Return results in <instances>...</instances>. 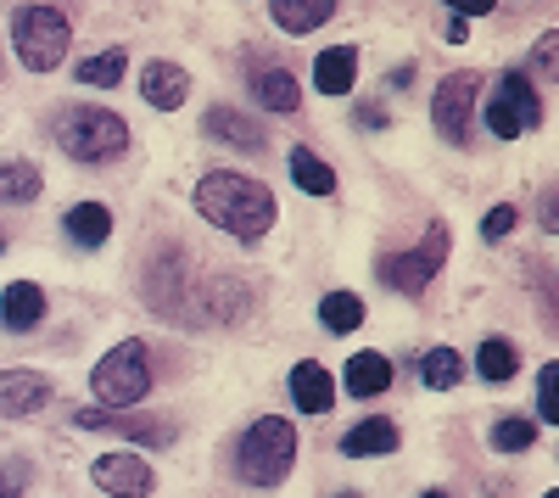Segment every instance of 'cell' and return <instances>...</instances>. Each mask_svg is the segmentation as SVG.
Returning a JSON list of instances; mask_svg holds the SVG:
<instances>
[{
  "instance_id": "obj_19",
  "label": "cell",
  "mask_w": 559,
  "mask_h": 498,
  "mask_svg": "<svg viewBox=\"0 0 559 498\" xmlns=\"http://www.w3.org/2000/svg\"><path fill=\"white\" fill-rule=\"evenodd\" d=\"M62 230H68V241H79V247H107L112 213H107V202H73L68 218H62Z\"/></svg>"
},
{
  "instance_id": "obj_24",
  "label": "cell",
  "mask_w": 559,
  "mask_h": 498,
  "mask_svg": "<svg viewBox=\"0 0 559 498\" xmlns=\"http://www.w3.org/2000/svg\"><path fill=\"white\" fill-rule=\"evenodd\" d=\"M319 325L336 331V336H353L364 325V297L358 292H331V297L319 303Z\"/></svg>"
},
{
  "instance_id": "obj_33",
  "label": "cell",
  "mask_w": 559,
  "mask_h": 498,
  "mask_svg": "<svg viewBox=\"0 0 559 498\" xmlns=\"http://www.w3.org/2000/svg\"><path fill=\"white\" fill-rule=\"evenodd\" d=\"M448 45H464V39H471V23H464V12H453L448 17V34H442Z\"/></svg>"
},
{
  "instance_id": "obj_26",
  "label": "cell",
  "mask_w": 559,
  "mask_h": 498,
  "mask_svg": "<svg viewBox=\"0 0 559 498\" xmlns=\"http://www.w3.org/2000/svg\"><path fill=\"white\" fill-rule=\"evenodd\" d=\"M419 381H426L431 392H453L464 381V358L453 347H431L426 358H419Z\"/></svg>"
},
{
  "instance_id": "obj_15",
  "label": "cell",
  "mask_w": 559,
  "mask_h": 498,
  "mask_svg": "<svg viewBox=\"0 0 559 498\" xmlns=\"http://www.w3.org/2000/svg\"><path fill=\"white\" fill-rule=\"evenodd\" d=\"M397 420H358L353 431H342V454L347 460H376V454H397Z\"/></svg>"
},
{
  "instance_id": "obj_16",
  "label": "cell",
  "mask_w": 559,
  "mask_h": 498,
  "mask_svg": "<svg viewBox=\"0 0 559 498\" xmlns=\"http://www.w3.org/2000/svg\"><path fill=\"white\" fill-rule=\"evenodd\" d=\"M45 320V292L34 281H12L0 292V325L7 331H34Z\"/></svg>"
},
{
  "instance_id": "obj_4",
  "label": "cell",
  "mask_w": 559,
  "mask_h": 498,
  "mask_svg": "<svg viewBox=\"0 0 559 498\" xmlns=\"http://www.w3.org/2000/svg\"><path fill=\"white\" fill-rule=\"evenodd\" d=\"M90 392H96V403L107 415H123V410H134V403H146V392H152V353H146V342H118V347H107L102 358H96V370H90Z\"/></svg>"
},
{
  "instance_id": "obj_17",
  "label": "cell",
  "mask_w": 559,
  "mask_h": 498,
  "mask_svg": "<svg viewBox=\"0 0 559 498\" xmlns=\"http://www.w3.org/2000/svg\"><path fill=\"white\" fill-rule=\"evenodd\" d=\"M342 381L353 398H381V392H392V358L386 353H353Z\"/></svg>"
},
{
  "instance_id": "obj_1",
  "label": "cell",
  "mask_w": 559,
  "mask_h": 498,
  "mask_svg": "<svg viewBox=\"0 0 559 498\" xmlns=\"http://www.w3.org/2000/svg\"><path fill=\"white\" fill-rule=\"evenodd\" d=\"M197 213L236 241H263L280 208H274V191L263 179L236 174V168H213L197 179Z\"/></svg>"
},
{
  "instance_id": "obj_14",
  "label": "cell",
  "mask_w": 559,
  "mask_h": 498,
  "mask_svg": "<svg viewBox=\"0 0 559 498\" xmlns=\"http://www.w3.org/2000/svg\"><path fill=\"white\" fill-rule=\"evenodd\" d=\"M292 403L297 410H308V415H331V403H336V381H331V370L319 365V358H302V365H292Z\"/></svg>"
},
{
  "instance_id": "obj_28",
  "label": "cell",
  "mask_w": 559,
  "mask_h": 498,
  "mask_svg": "<svg viewBox=\"0 0 559 498\" xmlns=\"http://www.w3.org/2000/svg\"><path fill=\"white\" fill-rule=\"evenodd\" d=\"M498 454H526V448L537 442V420L532 415H509V420H498L492 426V437H487Z\"/></svg>"
},
{
  "instance_id": "obj_30",
  "label": "cell",
  "mask_w": 559,
  "mask_h": 498,
  "mask_svg": "<svg viewBox=\"0 0 559 498\" xmlns=\"http://www.w3.org/2000/svg\"><path fill=\"white\" fill-rule=\"evenodd\" d=\"M515 218H521L515 208H509V202H498V208H492V213L481 218V236H487V241H503L509 230H515Z\"/></svg>"
},
{
  "instance_id": "obj_3",
  "label": "cell",
  "mask_w": 559,
  "mask_h": 498,
  "mask_svg": "<svg viewBox=\"0 0 559 498\" xmlns=\"http://www.w3.org/2000/svg\"><path fill=\"white\" fill-rule=\"evenodd\" d=\"M297 465V426L286 415H263L236 442V476L247 487H280Z\"/></svg>"
},
{
  "instance_id": "obj_9",
  "label": "cell",
  "mask_w": 559,
  "mask_h": 498,
  "mask_svg": "<svg viewBox=\"0 0 559 498\" xmlns=\"http://www.w3.org/2000/svg\"><path fill=\"white\" fill-rule=\"evenodd\" d=\"M90 482H96L107 498H152L157 471L140 454H129V448H118V454H102L96 465H90Z\"/></svg>"
},
{
  "instance_id": "obj_32",
  "label": "cell",
  "mask_w": 559,
  "mask_h": 498,
  "mask_svg": "<svg viewBox=\"0 0 559 498\" xmlns=\"http://www.w3.org/2000/svg\"><path fill=\"white\" fill-rule=\"evenodd\" d=\"M554 62H559V34H543L537 39V73L554 79Z\"/></svg>"
},
{
  "instance_id": "obj_11",
  "label": "cell",
  "mask_w": 559,
  "mask_h": 498,
  "mask_svg": "<svg viewBox=\"0 0 559 498\" xmlns=\"http://www.w3.org/2000/svg\"><path fill=\"white\" fill-rule=\"evenodd\" d=\"M51 403V381L39 370H0V420H28Z\"/></svg>"
},
{
  "instance_id": "obj_38",
  "label": "cell",
  "mask_w": 559,
  "mask_h": 498,
  "mask_svg": "<svg viewBox=\"0 0 559 498\" xmlns=\"http://www.w3.org/2000/svg\"><path fill=\"white\" fill-rule=\"evenodd\" d=\"M0 247H7V236H0Z\"/></svg>"
},
{
  "instance_id": "obj_20",
  "label": "cell",
  "mask_w": 559,
  "mask_h": 498,
  "mask_svg": "<svg viewBox=\"0 0 559 498\" xmlns=\"http://www.w3.org/2000/svg\"><path fill=\"white\" fill-rule=\"evenodd\" d=\"M353 79H358V51H353V45H331V51H319L313 84L324 90V96H347Z\"/></svg>"
},
{
  "instance_id": "obj_27",
  "label": "cell",
  "mask_w": 559,
  "mask_h": 498,
  "mask_svg": "<svg viewBox=\"0 0 559 498\" xmlns=\"http://www.w3.org/2000/svg\"><path fill=\"white\" fill-rule=\"evenodd\" d=\"M123 73H129L123 45H112V51H96V57H84V62H79V79H84V84H96V90L123 84Z\"/></svg>"
},
{
  "instance_id": "obj_21",
  "label": "cell",
  "mask_w": 559,
  "mask_h": 498,
  "mask_svg": "<svg viewBox=\"0 0 559 498\" xmlns=\"http://www.w3.org/2000/svg\"><path fill=\"white\" fill-rule=\"evenodd\" d=\"M269 17L286 28V34H313L336 17V0H274Z\"/></svg>"
},
{
  "instance_id": "obj_29",
  "label": "cell",
  "mask_w": 559,
  "mask_h": 498,
  "mask_svg": "<svg viewBox=\"0 0 559 498\" xmlns=\"http://www.w3.org/2000/svg\"><path fill=\"white\" fill-rule=\"evenodd\" d=\"M554 376H559L554 365H543V370H537V415H543L548 426H559V398H554Z\"/></svg>"
},
{
  "instance_id": "obj_25",
  "label": "cell",
  "mask_w": 559,
  "mask_h": 498,
  "mask_svg": "<svg viewBox=\"0 0 559 498\" xmlns=\"http://www.w3.org/2000/svg\"><path fill=\"white\" fill-rule=\"evenodd\" d=\"M45 191V179H39V168L34 163H0V202H12V208H23V202H34Z\"/></svg>"
},
{
  "instance_id": "obj_8",
  "label": "cell",
  "mask_w": 559,
  "mask_h": 498,
  "mask_svg": "<svg viewBox=\"0 0 559 498\" xmlns=\"http://www.w3.org/2000/svg\"><path fill=\"white\" fill-rule=\"evenodd\" d=\"M543 123V102H537V90L526 73H503L498 90L487 96V129L498 134V141H521L526 129Z\"/></svg>"
},
{
  "instance_id": "obj_22",
  "label": "cell",
  "mask_w": 559,
  "mask_h": 498,
  "mask_svg": "<svg viewBox=\"0 0 559 498\" xmlns=\"http://www.w3.org/2000/svg\"><path fill=\"white\" fill-rule=\"evenodd\" d=\"M292 186L308 191V197H331V191H336V168L324 163L319 152L297 146V152H292Z\"/></svg>"
},
{
  "instance_id": "obj_6",
  "label": "cell",
  "mask_w": 559,
  "mask_h": 498,
  "mask_svg": "<svg viewBox=\"0 0 559 498\" xmlns=\"http://www.w3.org/2000/svg\"><path fill=\"white\" fill-rule=\"evenodd\" d=\"M448 252H453V230L437 218L419 247H408V252H397V258H381V281H386L392 292H403V297H426L431 281L442 275Z\"/></svg>"
},
{
  "instance_id": "obj_7",
  "label": "cell",
  "mask_w": 559,
  "mask_h": 498,
  "mask_svg": "<svg viewBox=\"0 0 559 498\" xmlns=\"http://www.w3.org/2000/svg\"><path fill=\"white\" fill-rule=\"evenodd\" d=\"M476 102H481V73L459 68L437 84L431 96V118H437V134L448 146H471V123H476Z\"/></svg>"
},
{
  "instance_id": "obj_13",
  "label": "cell",
  "mask_w": 559,
  "mask_h": 498,
  "mask_svg": "<svg viewBox=\"0 0 559 498\" xmlns=\"http://www.w3.org/2000/svg\"><path fill=\"white\" fill-rule=\"evenodd\" d=\"M140 96H146V107H157V112H174V107H185V96H191V73H185L179 62H146L140 68Z\"/></svg>"
},
{
  "instance_id": "obj_37",
  "label": "cell",
  "mask_w": 559,
  "mask_h": 498,
  "mask_svg": "<svg viewBox=\"0 0 559 498\" xmlns=\"http://www.w3.org/2000/svg\"><path fill=\"white\" fill-rule=\"evenodd\" d=\"M336 498H358V493H336Z\"/></svg>"
},
{
  "instance_id": "obj_23",
  "label": "cell",
  "mask_w": 559,
  "mask_h": 498,
  "mask_svg": "<svg viewBox=\"0 0 559 498\" xmlns=\"http://www.w3.org/2000/svg\"><path fill=\"white\" fill-rule=\"evenodd\" d=\"M476 370H481V381H515L521 376V347L509 336H487L481 353H476Z\"/></svg>"
},
{
  "instance_id": "obj_10",
  "label": "cell",
  "mask_w": 559,
  "mask_h": 498,
  "mask_svg": "<svg viewBox=\"0 0 559 498\" xmlns=\"http://www.w3.org/2000/svg\"><path fill=\"white\" fill-rule=\"evenodd\" d=\"M79 431H112V437H129V442H146V448H168L174 442V426L163 420H146V415H107V410H79L73 415Z\"/></svg>"
},
{
  "instance_id": "obj_5",
  "label": "cell",
  "mask_w": 559,
  "mask_h": 498,
  "mask_svg": "<svg viewBox=\"0 0 559 498\" xmlns=\"http://www.w3.org/2000/svg\"><path fill=\"white\" fill-rule=\"evenodd\" d=\"M12 45H17V62L28 73H57L68 45H73L68 12L51 7V0H28V7L12 12Z\"/></svg>"
},
{
  "instance_id": "obj_18",
  "label": "cell",
  "mask_w": 559,
  "mask_h": 498,
  "mask_svg": "<svg viewBox=\"0 0 559 498\" xmlns=\"http://www.w3.org/2000/svg\"><path fill=\"white\" fill-rule=\"evenodd\" d=\"M252 96H258L263 112H297L302 107V84L286 68H258L252 73Z\"/></svg>"
},
{
  "instance_id": "obj_36",
  "label": "cell",
  "mask_w": 559,
  "mask_h": 498,
  "mask_svg": "<svg viewBox=\"0 0 559 498\" xmlns=\"http://www.w3.org/2000/svg\"><path fill=\"white\" fill-rule=\"evenodd\" d=\"M419 498H448V493H419Z\"/></svg>"
},
{
  "instance_id": "obj_35",
  "label": "cell",
  "mask_w": 559,
  "mask_h": 498,
  "mask_svg": "<svg viewBox=\"0 0 559 498\" xmlns=\"http://www.w3.org/2000/svg\"><path fill=\"white\" fill-rule=\"evenodd\" d=\"M414 84V62H403V68H392V90H408Z\"/></svg>"
},
{
  "instance_id": "obj_39",
  "label": "cell",
  "mask_w": 559,
  "mask_h": 498,
  "mask_svg": "<svg viewBox=\"0 0 559 498\" xmlns=\"http://www.w3.org/2000/svg\"><path fill=\"white\" fill-rule=\"evenodd\" d=\"M543 498H554V493H543Z\"/></svg>"
},
{
  "instance_id": "obj_31",
  "label": "cell",
  "mask_w": 559,
  "mask_h": 498,
  "mask_svg": "<svg viewBox=\"0 0 559 498\" xmlns=\"http://www.w3.org/2000/svg\"><path fill=\"white\" fill-rule=\"evenodd\" d=\"M23 487H28V465L23 460L0 465V498H23Z\"/></svg>"
},
{
  "instance_id": "obj_2",
  "label": "cell",
  "mask_w": 559,
  "mask_h": 498,
  "mask_svg": "<svg viewBox=\"0 0 559 498\" xmlns=\"http://www.w3.org/2000/svg\"><path fill=\"white\" fill-rule=\"evenodd\" d=\"M51 141L62 146V157H73L84 168H107V163L129 157V123L107 107H62L51 123Z\"/></svg>"
},
{
  "instance_id": "obj_34",
  "label": "cell",
  "mask_w": 559,
  "mask_h": 498,
  "mask_svg": "<svg viewBox=\"0 0 559 498\" xmlns=\"http://www.w3.org/2000/svg\"><path fill=\"white\" fill-rule=\"evenodd\" d=\"M358 123H364V129H386V112H381L376 102H364V107H358Z\"/></svg>"
},
{
  "instance_id": "obj_12",
  "label": "cell",
  "mask_w": 559,
  "mask_h": 498,
  "mask_svg": "<svg viewBox=\"0 0 559 498\" xmlns=\"http://www.w3.org/2000/svg\"><path fill=\"white\" fill-rule=\"evenodd\" d=\"M202 129L213 134V141L236 146V152H263V146H269V129L252 123L241 107H224V102H213V107L202 112Z\"/></svg>"
}]
</instances>
